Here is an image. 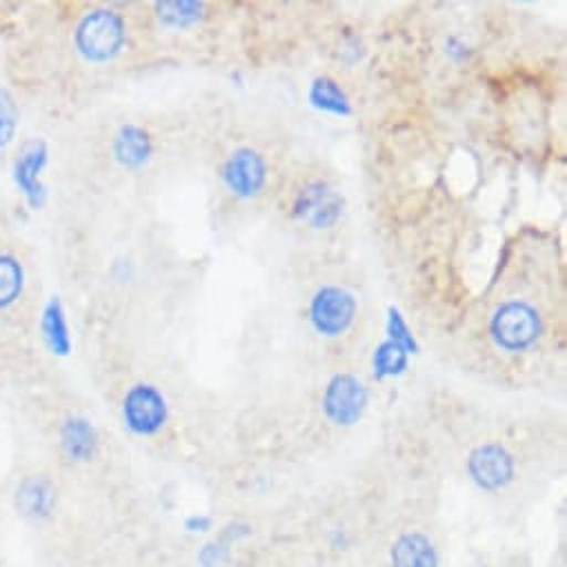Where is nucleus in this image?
<instances>
[{
	"mask_svg": "<svg viewBox=\"0 0 567 567\" xmlns=\"http://www.w3.org/2000/svg\"><path fill=\"white\" fill-rule=\"evenodd\" d=\"M374 377L377 379H390V377H401L408 370V352L392 343L385 341L374 350Z\"/></svg>",
	"mask_w": 567,
	"mask_h": 567,
	"instance_id": "18",
	"label": "nucleus"
},
{
	"mask_svg": "<svg viewBox=\"0 0 567 567\" xmlns=\"http://www.w3.org/2000/svg\"><path fill=\"white\" fill-rule=\"evenodd\" d=\"M470 478L487 492L503 489L514 478V458L498 443L478 445L467 458Z\"/></svg>",
	"mask_w": 567,
	"mask_h": 567,
	"instance_id": "6",
	"label": "nucleus"
},
{
	"mask_svg": "<svg viewBox=\"0 0 567 567\" xmlns=\"http://www.w3.org/2000/svg\"><path fill=\"white\" fill-rule=\"evenodd\" d=\"M156 17L167 28L185 30L200 21L203 6L194 0H163V3H156Z\"/></svg>",
	"mask_w": 567,
	"mask_h": 567,
	"instance_id": "17",
	"label": "nucleus"
},
{
	"mask_svg": "<svg viewBox=\"0 0 567 567\" xmlns=\"http://www.w3.org/2000/svg\"><path fill=\"white\" fill-rule=\"evenodd\" d=\"M212 527V518L209 516H189L185 520V529L192 532V534H198V532H207Z\"/></svg>",
	"mask_w": 567,
	"mask_h": 567,
	"instance_id": "22",
	"label": "nucleus"
},
{
	"mask_svg": "<svg viewBox=\"0 0 567 567\" xmlns=\"http://www.w3.org/2000/svg\"><path fill=\"white\" fill-rule=\"evenodd\" d=\"M152 154H154V138L145 127L136 123H127V125H121L118 132L114 134L112 156L123 169L136 172L145 167Z\"/></svg>",
	"mask_w": 567,
	"mask_h": 567,
	"instance_id": "11",
	"label": "nucleus"
},
{
	"mask_svg": "<svg viewBox=\"0 0 567 567\" xmlns=\"http://www.w3.org/2000/svg\"><path fill=\"white\" fill-rule=\"evenodd\" d=\"M56 489L48 476L30 474L17 483L14 509L28 523H48L56 512Z\"/></svg>",
	"mask_w": 567,
	"mask_h": 567,
	"instance_id": "9",
	"label": "nucleus"
},
{
	"mask_svg": "<svg viewBox=\"0 0 567 567\" xmlns=\"http://www.w3.org/2000/svg\"><path fill=\"white\" fill-rule=\"evenodd\" d=\"M368 408V390L352 374H337L326 388L323 410L334 425H354Z\"/></svg>",
	"mask_w": 567,
	"mask_h": 567,
	"instance_id": "5",
	"label": "nucleus"
},
{
	"mask_svg": "<svg viewBox=\"0 0 567 567\" xmlns=\"http://www.w3.org/2000/svg\"><path fill=\"white\" fill-rule=\"evenodd\" d=\"M127 43L125 19L110 10L96 8L79 21L74 30V48L87 63H110L114 61Z\"/></svg>",
	"mask_w": 567,
	"mask_h": 567,
	"instance_id": "1",
	"label": "nucleus"
},
{
	"mask_svg": "<svg viewBox=\"0 0 567 567\" xmlns=\"http://www.w3.org/2000/svg\"><path fill=\"white\" fill-rule=\"evenodd\" d=\"M265 178H267V163L251 147L236 150L223 165V181L227 189L238 198L256 196L262 189Z\"/></svg>",
	"mask_w": 567,
	"mask_h": 567,
	"instance_id": "8",
	"label": "nucleus"
},
{
	"mask_svg": "<svg viewBox=\"0 0 567 567\" xmlns=\"http://www.w3.org/2000/svg\"><path fill=\"white\" fill-rule=\"evenodd\" d=\"M341 212H343V200L339 192H334L330 185L321 181L306 185L295 200L297 218H301L315 229L334 227L337 220L341 218Z\"/></svg>",
	"mask_w": 567,
	"mask_h": 567,
	"instance_id": "7",
	"label": "nucleus"
},
{
	"mask_svg": "<svg viewBox=\"0 0 567 567\" xmlns=\"http://www.w3.org/2000/svg\"><path fill=\"white\" fill-rule=\"evenodd\" d=\"M17 134V110L12 99L0 90V147L12 143Z\"/></svg>",
	"mask_w": 567,
	"mask_h": 567,
	"instance_id": "20",
	"label": "nucleus"
},
{
	"mask_svg": "<svg viewBox=\"0 0 567 567\" xmlns=\"http://www.w3.org/2000/svg\"><path fill=\"white\" fill-rule=\"evenodd\" d=\"M123 423L134 436H156L167 423V401L156 385H132L121 405Z\"/></svg>",
	"mask_w": 567,
	"mask_h": 567,
	"instance_id": "3",
	"label": "nucleus"
},
{
	"mask_svg": "<svg viewBox=\"0 0 567 567\" xmlns=\"http://www.w3.org/2000/svg\"><path fill=\"white\" fill-rule=\"evenodd\" d=\"M48 161L50 150L43 141L28 143L14 161V183L32 207H41L45 200V185L41 181V174L48 167Z\"/></svg>",
	"mask_w": 567,
	"mask_h": 567,
	"instance_id": "10",
	"label": "nucleus"
},
{
	"mask_svg": "<svg viewBox=\"0 0 567 567\" xmlns=\"http://www.w3.org/2000/svg\"><path fill=\"white\" fill-rule=\"evenodd\" d=\"M225 554L227 551H225V547L220 543H209V545H205L200 549L198 560H200L203 567H216V565H220L225 560Z\"/></svg>",
	"mask_w": 567,
	"mask_h": 567,
	"instance_id": "21",
	"label": "nucleus"
},
{
	"mask_svg": "<svg viewBox=\"0 0 567 567\" xmlns=\"http://www.w3.org/2000/svg\"><path fill=\"white\" fill-rule=\"evenodd\" d=\"M41 334L45 346L56 357H68L72 352V334L65 317L63 301L59 297L50 299L41 315Z\"/></svg>",
	"mask_w": 567,
	"mask_h": 567,
	"instance_id": "14",
	"label": "nucleus"
},
{
	"mask_svg": "<svg viewBox=\"0 0 567 567\" xmlns=\"http://www.w3.org/2000/svg\"><path fill=\"white\" fill-rule=\"evenodd\" d=\"M59 445L72 463H90L99 452V432L85 416H68L59 427Z\"/></svg>",
	"mask_w": 567,
	"mask_h": 567,
	"instance_id": "12",
	"label": "nucleus"
},
{
	"mask_svg": "<svg viewBox=\"0 0 567 567\" xmlns=\"http://www.w3.org/2000/svg\"><path fill=\"white\" fill-rule=\"evenodd\" d=\"M392 567H439L434 543L419 532L403 534L392 547Z\"/></svg>",
	"mask_w": 567,
	"mask_h": 567,
	"instance_id": "13",
	"label": "nucleus"
},
{
	"mask_svg": "<svg viewBox=\"0 0 567 567\" xmlns=\"http://www.w3.org/2000/svg\"><path fill=\"white\" fill-rule=\"evenodd\" d=\"M388 334H390L388 341L401 346L408 354H410V352H412V354L419 352L416 339L412 337V330L408 328L405 319L401 317V312H399L396 308H390V310H388Z\"/></svg>",
	"mask_w": 567,
	"mask_h": 567,
	"instance_id": "19",
	"label": "nucleus"
},
{
	"mask_svg": "<svg viewBox=\"0 0 567 567\" xmlns=\"http://www.w3.org/2000/svg\"><path fill=\"white\" fill-rule=\"evenodd\" d=\"M25 292V267L19 256L0 251V312L12 310Z\"/></svg>",
	"mask_w": 567,
	"mask_h": 567,
	"instance_id": "15",
	"label": "nucleus"
},
{
	"mask_svg": "<svg viewBox=\"0 0 567 567\" xmlns=\"http://www.w3.org/2000/svg\"><path fill=\"white\" fill-rule=\"evenodd\" d=\"M310 103L328 114L334 116H350L352 103L348 94L341 90V85L330 76H319L310 87Z\"/></svg>",
	"mask_w": 567,
	"mask_h": 567,
	"instance_id": "16",
	"label": "nucleus"
},
{
	"mask_svg": "<svg viewBox=\"0 0 567 567\" xmlns=\"http://www.w3.org/2000/svg\"><path fill=\"white\" fill-rule=\"evenodd\" d=\"M489 334L501 350L518 354L540 339L543 319L534 306L525 301H507L492 315Z\"/></svg>",
	"mask_w": 567,
	"mask_h": 567,
	"instance_id": "2",
	"label": "nucleus"
},
{
	"mask_svg": "<svg viewBox=\"0 0 567 567\" xmlns=\"http://www.w3.org/2000/svg\"><path fill=\"white\" fill-rule=\"evenodd\" d=\"M357 317V299L337 286L321 288L310 303V321L321 337L334 339L348 332Z\"/></svg>",
	"mask_w": 567,
	"mask_h": 567,
	"instance_id": "4",
	"label": "nucleus"
}]
</instances>
